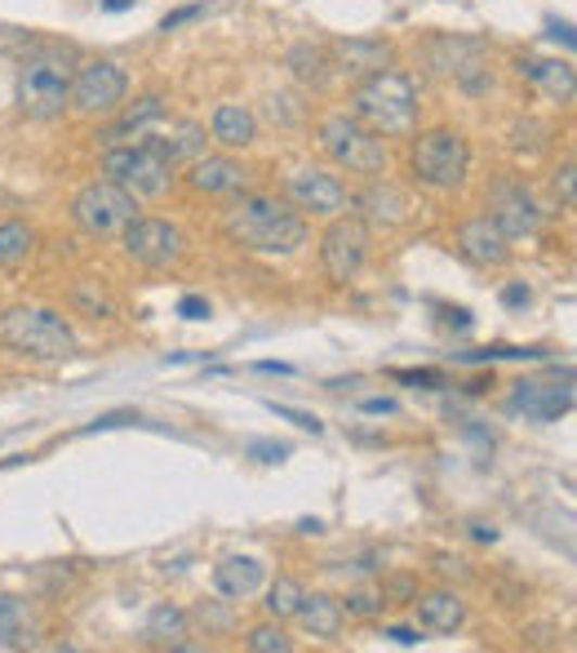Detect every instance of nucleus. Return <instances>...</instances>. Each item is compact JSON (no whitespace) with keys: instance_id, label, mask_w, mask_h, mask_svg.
I'll return each instance as SVG.
<instances>
[{"instance_id":"29","label":"nucleus","mask_w":577,"mask_h":653,"mask_svg":"<svg viewBox=\"0 0 577 653\" xmlns=\"http://www.w3.org/2000/svg\"><path fill=\"white\" fill-rule=\"evenodd\" d=\"M31 640V618L23 610V600L14 596H0V644L5 649H18Z\"/></svg>"},{"instance_id":"38","label":"nucleus","mask_w":577,"mask_h":653,"mask_svg":"<svg viewBox=\"0 0 577 653\" xmlns=\"http://www.w3.org/2000/svg\"><path fill=\"white\" fill-rule=\"evenodd\" d=\"M392 379L418 383V387H445V373H436V369H392Z\"/></svg>"},{"instance_id":"5","label":"nucleus","mask_w":577,"mask_h":653,"mask_svg":"<svg viewBox=\"0 0 577 653\" xmlns=\"http://www.w3.org/2000/svg\"><path fill=\"white\" fill-rule=\"evenodd\" d=\"M103 174L112 178V182H120L129 196H148V201H156V196H165L169 187H174V161H169V152H165V138H142L138 148H107V156H103Z\"/></svg>"},{"instance_id":"9","label":"nucleus","mask_w":577,"mask_h":653,"mask_svg":"<svg viewBox=\"0 0 577 653\" xmlns=\"http://www.w3.org/2000/svg\"><path fill=\"white\" fill-rule=\"evenodd\" d=\"M369 258V222L360 214H333L320 236V267L333 285H347Z\"/></svg>"},{"instance_id":"14","label":"nucleus","mask_w":577,"mask_h":653,"mask_svg":"<svg viewBox=\"0 0 577 653\" xmlns=\"http://www.w3.org/2000/svg\"><path fill=\"white\" fill-rule=\"evenodd\" d=\"M507 409L534 418V423H555L560 413L573 409V373H564L560 383H542V379H520V383H511Z\"/></svg>"},{"instance_id":"47","label":"nucleus","mask_w":577,"mask_h":653,"mask_svg":"<svg viewBox=\"0 0 577 653\" xmlns=\"http://www.w3.org/2000/svg\"><path fill=\"white\" fill-rule=\"evenodd\" d=\"M471 538H475V542H493V538H498V529H493V525H485V521H475V525H471Z\"/></svg>"},{"instance_id":"13","label":"nucleus","mask_w":577,"mask_h":653,"mask_svg":"<svg viewBox=\"0 0 577 653\" xmlns=\"http://www.w3.org/2000/svg\"><path fill=\"white\" fill-rule=\"evenodd\" d=\"M284 201L298 214H311V218L347 214V205H351L347 182L338 174H329V169H294L284 178Z\"/></svg>"},{"instance_id":"48","label":"nucleus","mask_w":577,"mask_h":653,"mask_svg":"<svg viewBox=\"0 0 577 653\" xmlns=\"http://www.w3.org/2000/svg\"><path fill=\"white\" fill-rule=\"evenodd\" d=\"M387 636H392V640H396V644H418V640H422V636H418V631H413V627H392V631H387Z\"/></svg>"},{"instance_id":"8","label":"nucleus","mask_w":577,"mask_h":653,"mask_svg":"<svg viewBox=\"0 0 577 653\" xmlns=\"http://www.w3.org/2000/svg\"><path fill=\"white\" fill-rule=\"evenodd\" d=\"M138 218V196H129L120 182L99 178V182H85L80 192L72 196V222L93 241H112Z\"/></svg>"},{"instance_id":"40","label":"nucleus","mask_w":577,"mask_h":653,"mask_svg":"<svg viewBox=\"0 0 577 653\" xmlns=\"http://www.w3.org/2000/svg\"><path fill=\"white\" fill-rule=\"evenodd\" d=\"M555 196H560V205H564V209H573V205H577V196H573V161H564V169L555 174Z\"/></svg>"},{"instance_id":"15","label":"nucleus","mask_w":577,"mask_h":653,"mask_svg":"<svg viewBox=\"0 0 577 653\" xmlns=\"http://www.w3.org/2000/svg\"><path fill=\"white\" fill-rule=\"evenodd\" d=\"M329 63H333V72L364 80L373 72H387L396 63V50H392V40H377V36H347V40L329 44Z\"/></svg>"},{"instance_id":"50","label":"nucleus","mask_w":577,"mask_h":653,"mask_svg":"<svg viewBox=\"0 0 577 653\" xmlns=\"http://www.w3.org/2000/svg\"><path fill=\"white\" fill-rule=\"evenodd\" d=\"M551 36H555V40H564V44H573V31H568V23H564V27H560V23H551Z\"/></svg>"},{"instance_id":"27","label":"nucleus","mask_w":577,"mask_h":653,"mask_svg":"<svg viewBox=\"0 0 577 653\" xmlns=\"http://www.w3.org/2000/svg\"><path fill=\"white\" fill-rule=\"evenodd\" d=\"M31 249H36V231H31V222H23V218L0 222V267H18V263H27Z\"/></svg>"},{"instance_id":"25","label":"nucleus","mask_w":577,"mask_h":653,"mask_svg":"<svg viewBox=\"0 0 577 653\" xmlns=\"http://www.w3.org/2000/svg\"><path fill=\"white\" fill-rule=\"evenodd\" d=\"M373 187L360 196V205H369V218H382V222H400L405 214H409V201H405V192L400 187H392L387 178H369Z\"/></svg>"},{"instance_id":"37","label":"nucleus","mask_w":577,"mask_h":653,"mask_svg":"<svg viewBox=\"0 0 577 653\" xmlns=\"http://www.w3.org/2000/svg\"><path fill=\"white\" fill-rule=\"evenodd\" d=\"M72 303H76V307H85L89 316H112V303H107L103 294H93V285H76Z\"/></svg>"},{"instance_id":"6","label":"nucleus","mask_w":577,"mask_h":653,"mask_svg":"<svg viewBox=\"0 0 577 653\" xmlns=\"http://www.w3.org/2000/svg\"><path fill=\"white\" fill-rule=\"evenodd\" d=\"M409 169L422 187L453 192V187H462L466 174H471V143L449 125L426 129V133L413 138V148H409Z\"/></svg>"},{"instance_id":"35","label":"nucleus","mask_w":577,"mask_h":653,"mask_svg":"<svg viewBox=\"0 0 577 653\" xmlns=\"http://www.w3.org/2000/svg\"><path fill=\"white\" fill-rule=\"evenodd\" d=\"M377 610H382V596H373V591H351L343 604V614H351V618H373Z\"/></svg>"},{"instance_id":"11","label":"nucleus","mask_w":577,"mask_h":653,"mask_svg":"<svg viewBox=\"0 0 577 653\" xmlns=\"http://www.w3.org/2000/svg\"><path fill=\"white\" fill-rule=\"evenodd\" d=\"M431 72L462 85L466 93H485L493 85L489 76V63H485V44L479 40H466V36H440L431 40Z\"/></svg>"},{"instance_id":"1","label":"nucleus","mask_w":577,"mask_h":653,"mask_svg":"<svg viewBox=\"0 0 577 653\" xmlns=\"http://www.w3.org/2000/svg\"><path fill=\"white\" fill-rule=\"evenodd\" d=\"M222 236L245 254L288 258L307 245V214L275 196H240L222 214Z\"/></svg>"},{"instance_id":"34","label":"nucleus","mask_w":577,"mask_h":653,"mask_svg":"<svg viewBox=\"0 0 577 653\" xmlns=\"http://www.w3.org/2000/svg\"><path fill=\"white\" fill-rule=\"evenodd\" d=\"M382 604H413V596H418V582L409 578V574H396V578H387L382 582Z\"/></svg>"},{"instance_id":"18","label":"nucleus","mask_w":577,"mask_h":653,"mask_svg":"<svg viewBox=\"0 0 577 653\" xmlns=\"http://www.w3.org/2000/svg\"><path fill=\"white\" fill-rule=\"evenodd\" d=\"M187 182L205 196H227V192H240V187L249 182V169L240 161H231V156H196L191 161Z\"/></svg>"},{"instance_id":"2","label":"nucleus","mask_w":577,"mask_h":653,"mask_svg":"<svg viewBox=\"0 0 577 653\" xmlns=\"http://www.w3.org/2000/svg\"><path fill=\"white\" fill-rule=\"evenodd\" d=\"M418 85L387 67V72H373L364 80H356V93H351V116L360 125H369L373 133L382 138H409L418 129Z\"/></svg>"},{"instance_id":"36","label":"nucleus","mask_w":577,"mask_h":653,"mask_svg":"<svg viewBox=\"0 0 577 653\" xmlns=\"http://www.w3.org/2000/svg\"><path fill=\"white\" fill-rule=\"evenodd\" d=\"M271 413H275V418H288V423H294V427H303V432H311V436H320V432H324V423H320V418H316V413H303V409H288V405H271Z\"/></svg>"},{"instance_id":"28","label":"nucleus","mask_w":577,"mask_h":653,"mask_svg":"<svg viewBox=\"0 0 577 653\" xmlns=\"http://www.w3.org/2000/svg\"><path fill=\"white\" fill-rule=\"evenodd\" d=\"M182 636H187V614L178 610V604H156L152 618H148V640L182 649Z\"/></svg>"},{"instance_id":"24","label":"nucleus","mask_w":577,"mask_h":653,"mask_svg":"<svg viewBox=\"0 0 577 653\" xmlns=\"http://www.w3.org/2000/svg\"><path fill=\"white\" fill-rule=\"evenodd\" d=\"M284 63L294 67V76H298L303 85H311V89H324V85H329V76H333L329 50H320V44H294Z\"/></svg>"},{"instance_id":"21","label":"nucleus","mask_w":577,"mask_h":653,"mask_svg":"<svg viewBox=\"0 0 577 653\" xmlns=\"http://www.w3.org/2000/svg\"><path fill=\"white\" fill-rule=\"evenodd\" d=\"M209 138L222 148H249L258 138V120H254L249 107H240V103H218L214 116H209Z\"/></svg>"},{"instance_id":"23","label":"nucleus","mask_w":577,"mask_h":653,"mask_svg":"<svg viewBox=\"0 0 577 653\" xmlns=\"http://www.w3.org/2000/svg\"><path fill=\"white\" fill-rule=\"evenodd\" d=\"M515 72L528 76L534 85H542L551 99H560V103L573 99V63H560V59H520Z\"/></svg>"},{"instance_id":"45","label":"nucleus","mask_w":577,"mask_h":653,"mask_svg":"<svg viewBox=\"0 0 577 653\" xmlns=\"http://www.w3.org/2000/svg\"><path fill=\"white\" fill-rule=\"evenodd\" d=\"M196 14H205V5H187V10H174V14L165 18V31H169V27H178V23H187V18H196Z\"/></svg>"},{"instance_id":"46","label":"nucleus","mask_w":577,"mask_h":653,"mask_svg":"<svg viewBox=\"0 0 577 653\" xmlns=\"http://www.w3.org/2000/svg\"><path fill=\"white\" fill-rule=\"evenodd\" d=\"M502 303H507V307H524V303H528V290H524V285H507V290H502Z\"/></svg>"},{"instance_id":"12","label":"nucleus","mask_w":577,"mask_h":653,"mask_svg":"<svg viewBox=\"0 0 577 653\" xmlns=\"http://www.w3.org/2000/svg\"><path fill=\"white\" fill-rule=\"evenodd\" d=\"M120 249H125L129 263L161 271V267H174V263L182 258V231H178L174 222H165V218H142V214H138V218L120 231Z\"/></svg>"},{"instance_id":"51","label":"nucleus","mask_w":577,"mask_h":653,"mask_svg":"<svg viewBox=\"0 0 577 653\" xmlns=\"http://www.w3.org/2000/svg\"><path fill=\"white\" fill-rule=\"evenodd\" d=\"M103 5H107V10H129L133 0H103Z\"/></svg>"},{"instance_id":"43","label":"nucleus","mask_w":577,"mask_h":653,"mask_svg":"<svg viewBox=\"0 0 577 653\" xmlns=\"http://www.w3.org/2000/svg\"><path fill=\"white\" fill-rule=\"evenodd\" d=\"M360 409H364V413H396L400 405H396L392 396H369V400H360Z\"/></svg>"},{"instance_id":"30","label":"nucleus","mask_w":577,"mask_h":653,"mask_svg":"<svg viewBox=\"0 0 577 653\" xmlns=\"http://www.w3.org/2000/svg\"><path fill=\"white\" fill-rule=\"evenodd\" d=\"M161 112H165V103L156 99V93H148V99H138V103H133L129 112H120L116 129H107V133H103V143L112 148L116 138H125V133H133V129H142V125H152V120H156Z\"/></svg>"},{"instance_id":"22","label":"nucleus","mask_w":577,"mask_h":653,"mask_svg":"<svg viewBox=\"0 0 577 653\" xmlns=\"http://www.w3.org/2000/svg\"><path fill=\"white\" fill-rule=\"evenodd\" d=\"M298 623H303V631L307 636H316V640H338L343 636V623H347V614H343V600H333V596H303V610L294 614Z\"/></svg>"},{"instance_id":"3","label":"nucleus","mask_w":577,"mask_h":653,"mask_svg":"<svg viewBox=\"0 0 577 653\" xmlns=\"http://www.w3.org/2000/svg\"><path fill=\"white\" fill-rule=\"evenodd\" d=\"M0 343L27 360H72L76 356L72 324L50 307H27V303L0 316Z\"/></svg>"},{"instance_id":"4","label":"nucleus","mask_w":577,"mask_h":653,"mask_svg":"<svg viewBox=\"0 0 577 653\" xmlns=\"http://www.w3.org/2000/svg\"><path fill=\"white\" fill-rule=\"evenodd\" d=\"M316 138H320V152L347 169V174H360V178H382L387 174V143L382 133H373L369 125H360L351 112H329L320 125H316Z\"/></svg>"},{"instance_id":"17","label":"nucleus","mask_w":577,"mask_h":653,"mask_svg":"<svg viewBox=\"0 0 577 653\" xmlns=\"http://www.w3.org/2000/svg\"><path fill=\"white\" fill-rule=\"evenodd\" d=\"M458 249L475 267H507L511 263V241H507V231L489 214H475V218H466L458 227Z\"/></svg>"},{"instance_id":"26","label":"nucleus","mask_w":577,"mask_h":653,"mask_svg":"<svg viewBox=\"0 0 577 653\" xmlns=\"http://www.w3.org/2000/svg\"><path fill=\"white\" fill-rule=\"evenodd\" d=\"M303 596H307V587H303L298 578L280 574V578H275V582L267 587V600H262V610H267V618L284 623V618H294V614L303 610Z\"/></svg>"},{"instance_id":"41","label":"nucleus","mask_w":577,"mask_h":653,"mask_svg":"<svg viewBox=\"0 0 577 653\" xmlns=\"http://www.w3.org/2000/svg\"><path fill=\"white\" fill-rule=\"evenodd\" d=\"M249 453H258L262 462H280L288 453V445H275V440H249Z\"/></svg>"},{"instance_id":"33","label":"nucleus","mask_w":577,"mask_h":653,"mask_svg":"<svg viewBox=\"0 0 577 653\" xmlns=\"http://www.w3.org/2000/svg\"><path fill=\"white\" fill-rule=\"evenodd\" d=\"M542 347H479V351H458V360L479 364V360H542Z\"/></svg>"},{"instance_id":"20","label":"nucleus","mask_w":577,"mask_h":653,"mask_svg":"<svg viewBox=\"0 0 577 653\" xmlns=\"http://www.w3.org/2000/svg\"><path fill=\"white\" fill-rule=\"evenodd\" d=\"M262 578H267V569H262V560H254V555H227V560L214 565V587L227 600H249L262 587Z\"/></svg>"},{"instance_id":"32","label":"nucleus","mask_w":577,"mask_h":653,"mask_svg":"<svg viewBox=\"0 0 577 653\" xmlns=\"http://www.w3.org/2000/svg\"><path fill=\"white\" fill-rule=\"evenodd\" d=\"M245 649L249 653H288L294 649V640L284 636V627L271 618V623H258V627H249V636H245Z\"/></svg>"},{"instance_id":"44","label":"nucleus","mask_w":577,"mask_h":653,"mask_svg":"<svg viewBox=\"0 0 577 653\" xmlns=\"http://www.w3.org/2000/svg\"><path fill=\"white\" fill-rule=\"evenodd\" d=\"M436 569H440V574H458V578H471L466 560H458V555H440V560H436Z\"/></svg>"},{"instance_id":"19","label":"nucleus","mask_w":577,"mask_h":653,"mask_svg":"<svg viewBox=\"0 0 577 653\" xmlns=\"http://www.w3.org/2000/svg\"><path fill=\"white\" fill-rule=\"evenodd\" d=\"M413 610H418V623H422L426 631H440V636H449V631H458V627L466 623V604H462V596L449 591V587L418 591V596H413Z\"/></svg>"},{"instance_id":"31","label":"nucleus","mask_w":577,"mask_h":653,"mask_svg":"<svg viewBox=\"0 0 577 653\" xmlns=\"http://www.w3.org/2000/svg\"><path fill=\"white\" fill-rule=\"evenodd\" d=\"M205 143H209L205 129H201V125H191V120H182V125L174 129V138H165V152H169V161L178 165L182 156H187V161L205 156Z\"/></svg>"},{"instance_id":"7","label":"nucleus","mask_w":577,"mask_h":653,"mask_svg":"<svg viewBox=\"0 0 577 653\" xmlns=\"http://www.w3.org/2000/svg\"><path fill=\"white\" fill-rule=\"evenodd\" d=\"M72 107V63L54 50L31 54L18 67V112L31 120H59Z\"/></svg>"},{"instance_id":"16","label":"nucleus","mask_w":577,"mask_h":653,"mask_svg":"<svg viewBox=\"0 0 577 653\" xmlns=\"http://www.w3.org/2000/svg\"><path fill=\"white\" fill-rule=\"evenodd\" d=\"M489 218L507 231V241H520V236H534L542 227V209L534 205V196L524 192L520 182H498L489 192Z\"/></svg>"},{"instance_id":"39","label":"nucleus","mask_w":577,"mask_h":653,"mask_svg":"<svg viewBox=\"0 0 577 653\" xmlns=\"http://www.w3.org/2000/svg\"><path fill=\"white\" fill-rule=\"evenodd\" d=\"M125 423H138V413H133V409H116V413L93 418V423H89L85 432H112V427H125Z\"/></svg>"},{"instance_id":"42","label":"nucleus","mask_w":577,"mask_h":653,"mask_svg":"<svg viewBox=\"0 0 577 653\" xmlns=\"http://www.w3.org/2000/svg\"><path fill=\"white\" fill-rule=\"evenodd\" d=\"M178 311H182L187 320H205V316H209V303H205V298H196V294H187V298L178 303Z\"/></svg>"},{"instance_id":"49","label":"nucleus","mask_w":577,"mask_h":653,"mask_svg":"<svg viewBox=\"0 0 577 653\" xmlns=\"http://www.w3.org/2000/svg\"><path fill=\"white\" fill-rule=\"evenodd\" d=\"M258 369H262V373H294L288 364H275V360H258Z\"/></svg>"},{"instance_id":"10","label":"nucleus","mask_w":577,"mask_h":653,"mask_svg":"<svg viewBox=\"0 0 577 653\" xmlns=\"http://www.w3.org/2000/svg\"><path fill=\"white\" fill-rule=\"evenodd\" d=\"M125 72L112 59H89L72 72V107L80 116H112L125 103Z\"/></svg>"}]
</instances>
